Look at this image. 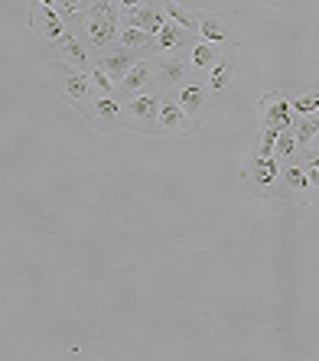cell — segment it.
<instances>
[{
	"mask_svg": "<svg viewBox=\"0 0 319 361\" xmlns=\"http://www.w3.org/2000/svg\"><path fill=\"white\" fill-rule=\"evenodd\" d=\"M121 4L118 0H92L82 23V39L92 52H104L121 39Z\"/></svg>",
	"mask_w": 319,
	"mask_h": 361,
	"instance_id": "1",
	"label": "cell"
},
{
	"mask_svg": "<svg viewBox=\"0 0 319 361\" xmlns=\"http://www.w3.org/2000/svg\"><path fill=\"white\" fill-rule=\"evenodd\" d=\"M56 85H59V92L66 94L72 104H76L78 111H85V104L95 98V82L88 72H82V68L68 66V62H62V66H56ZM88 114V111H85Z\"/></svg>",
	"mask_w": 319,
	"mask_h": 361,
	"instance_id": "2",
	"label": "cell"
},
{
	"mask_svg": "<svg viewBox=\"0 0 319 361\" xmlns=\"http://www.w3.org/2000/svg\"><path fill=\"white\" fill-rule=\"evenodd\" d=\"M160 104L163 98L160 94H134V98L124 104V127L131 130H153L160 127Z\"/></svg>",
	"mask_w": 319,
	"mask_h": 361,
	"instance_id": "3",
	"label": "cell"
},
{
	"mask_svg": "<svg viewBox=\"0 0 319 361\" xmlns=\"http://www.w3.org/2000/svg\"><path fill=\"white\" fill-rule=\"evenodd\" d=\"M167 23L169 17L163 10V4H153V0H147L143 7H134V10H121V26H131V30H147V33L157 36Z\"/></svg>",
	"mask_w": 319,
	"mask_h": 361,
	"instance_id": "4",
	"label": "cell"
},
{
	"mask_svg": "<svg viewBox=\"0 0 319 361\" xmlns=\"http://www.w3.org/2000/svg\"><path fill=\"white\" fill-rule=\"evenodd\" d=\"M241 176H244V183L251 185V189L267 192L277 179H284V173H280V160H277V157H251V160L244 163Z\"/></svg>",
	"mask_w": 319,
	"mask_h": 361,
	"instance_id": "5",
	"label": "cell"
},
{
	"mask_svg": "<svg viewBox=\"0 0 319 361\" xmlns=\"http://www.w3.org/2000/svg\"><path fill=\"white\" fill-rule=\"evenodd\" d=\"M140 59H147V56H140V52L127 49V46H121V42H118V49H104V52H98L95 66H101L111 78H114V82H121V78H124L127 72H131V66H134V62H140Z\"/></svg>",
	"mask_w": 319,
	"mask_h": 361,
	"instance_id": "6",
	"label": "cell"
},
{
	"mask_svg": "<svg viewBox=\"0 0 319 361\" xmlns=\"http://www.w3.org/2000/svg\"><path fill=\"white\" fill-rule=\"evenodd\" d=\"M153 72H157V85H160V88H163V92H169V88L183 85L186 72H189V62H186L179 52H163L160 59H153Z\"/></svg>",
	"mask_w": 319,
	"mask_h": 361,
	"instance_id": "7",
	"label": "cell"
},
{
	"mask_svg": "<svg viewBox=\"0 0 319 361\" xmlns=\"http://www.w3.org/2000/svg\"><path fill=\"white\" fill-rule=\"evenodd\" d=\"M30 26H33L40 36L56 39V42L66 36V20H62V13L56 7H49V4H40V7L30 10Z\"/></svg>",
	"mask_w": 319,
	"mask_h": 361,
	"instance_id": "8",
	"label": "cell"
},
{
	"mask_svg": "<svg viewBox=\"0 0 319 361\" xmlns=\"http://www.w3.org/2000/svg\"><path fill=\"white\" fill-rule=\"evenodd\" d=\"M88 118H92L101 130H114L118 124H124V104H118L114 94H95Z\"/></svg>",
	"mask_w": 319,
	"mask_h": 361,
	"instance_id": "9",
	"label": "cell"
},
{
	"mask_svg": "<svg viewBox=\"0 0 319 361\" xmlns=\"http://www.w3.org/2000/svg\"><path fill=\"white\" fill-rule=\"evenodd\" d=\"M157 82V72H153V62L150 59H140L131 66L124 78L118 82V94H127V98H134V94H143L147 92V85Z\"/></svg>",
	"mask_w": 319,
	"mask_h": 361,
	"instance_id": "10",
	"label": "cell"
},
{
	"mask_svg": "<svg viewBox=\"0 0 319 361\" xmlns=\"http://www.w3.org/2000/svg\"><path fill=\"white\" fill-rule=\"evenodd\" d=\"M59 52H62V62H68V66L82 68V72H88L92 66V49H88V42L78 39L72 30H66V36L59 39Z\"/></svg>",
	"mask_w": 319,
	"mask_h": 361,
	"instance_id": "11",
	"label": "cell"
},
{
	"mask_svg": "<svg viewBox=\"0 0 319 361\" xmlns=\"http://www.w3.org/2000/svg\"><path fill=\"white\" fill-rule=\"evenodd\" d=\"M209 85H202V82H189L183 85V92H179V104H183V111L189 114L193 121L205 118V111H209Z\"/></svg>",
	"mask_w": 319,
	"mask_h": 361,
	"instance_id": "12",
	"label": "cell"
},
{
	"mask_svg": "<svg viewBox=\"0 0 319 361\" xmlns=\"http://www.w3.org/2000/svg\"><path fill=\"white\" fill-rule=\"evenodd\" d=\"M160 127L163 130H176V134H193V118L183 111V104L173 98H167L160 104Z\"/></svg>",
	"mask_w": 319,
	"mask_h": 361,
	"instance_id": "13",
	"label": "cell"
},
{
	"mask_svg": "<svg viewBox=\"0 0 319 361\" xmlns=\"http://www.w3.org/2000/svg\"><path fill=\"white\" fill-rule=\"evenodd\" d=\"M260 124L277 127V130H290L294 127V104L284 98H264V118Z\"/></svg>",
	"mask_w": 319,
	"mask_h": 361,
	"instance_id": "14",
	"label": "cell"
},
{
	"mask_svg": "<svg viewBox=\"0 0 319 361\" xmlns=\"http://www.w3.org/2000/svg\"><path fill=\"white\" fill-rule=\"evenodd\" d=\"M189 33H193V30H186V26H179V23H173V20H169V23L157 33V52H176V49H183L186 42H189Z\"/></svg>",
	"mask_w": 319,
	"mask_h": 361,
	"instance_id": "15",
	"label": "cell"
},
{
	"mask_svg": "<svg viewBox=\"0 0 319 361\" xmlns=\"http://www.w3.org/2000/svg\"><path fill=\"white\" fill-rule=\"evenodd\" d=\"M118 42H121V46H127V49L140 52V56H147V52H157V36L147 33V30H131V26H124Z\"/></svg>",
	"mask_w": 319,
	"mask_h": 361,
	"instance_id": "16",
	"label": "cell"
},
{
	"mask_svg": "<svg viewBox=\"0 0 319 361\" xmlns=\"http://www.w3.org/2000/svg\"><path fill=\"white\" fill-rule=\"evenodd\" d=\"M316 134H319V114H300V121L294 124V137H296V143H300V150L313 147Z\"/></svg>",
	"mask_w": 319,
	"mask_h": 361,
	"instance_id": "17",
	"label": "cell"
},
{
	"mask_svg": "<svg viewBox=\"0 0 319 361\" xmlns=\"http://www.w3.org/2000/svg\"><path fill=\"white\" fill-rule=\"evenodd\" d=\"M160 4H163V10H167V17L173 20V23L186 26V30H199V17L189 13V10H183L176 0H160Z\"/></svg>",
	"mask_w": 319,
	"mask_h": 361,
	"instance_id": "18",
	"label": "cell"
},
{
	"mask_svg": "<svg viewBox=\"0 0 319 361\" xmlns=\"http://www.w3.org/2000/svg\"><path fill=\"white\" fill-rule=\"evenodd\" d=\"M231 72H235V59H225L222 66H212V75H209V88L215 94H222L231 82Z\"/></svg>",
	"mask_w": 319,
	"mask_h": 361,
	"instance_id": "19",
	"label": "cell"
},
{
	"mask_svg": "<svg viewBox=\"0 0 319 361\" xmlns=\"http://www.w3.org/2000/svg\"><path fill=\"white\" fill-rule=\"evenodd\" d=\"M199 33L209 42H225L228 39V26L219 17H199Z\"/></svg>",
	"mask_w": 319,
	"mask_h": 361,
	"instance_id": "20",
	"label": "cell"
},
{
	"mask_svg": "<svg viewBox=\"0 0 319 361\" xmlns=\"http://www.w3.org/2000/svg\"><path fill=\"white\" fill-rule=\"evenodd\" d=\"M277 137H280V130H277V127L260 124V137H258V147H254V157H274V147H277Z\"/></svg>",
	"mask_w": 319,
	"mask_h": 361,
	"instance_id": "21",
	"label": "cell"
},
{
	"mask_svg": "<svg viewBox=\"0 0 319 361\" xmlns=\"http://www.w3.org/2000/svg\"><path fill=\"white\" fill-rule=\"evenodd\" d=\"M215 56H219V52H215V42H195L193 46V66L195 68H209V66H215Z\"/></svg>",
	"mask_w": 319,
	"mask_h": 361,
	"instance_id": "22",
	"label": "cell"
},
{
	"mask_svg": "<svg viewBox=\"0 0 319 361\" xmlns=\"http://www.w3.org/2000/svg\"><path fill=\"white\" fill-rule=\"evenodd\" d=\"M296 147H300V143H296V137H294V127H290V130H280L277 147H274V157H277V160H290V157L296 153Z\"/></svg>",
	"mask_w": 319,
	"mask_h": 361,
	"instance_id": "23",
	"label": "cell"
},
{
	"mask_svg": "<svg viewBox=\"0 0 319 361\" xmlns=\"http://www.w3.org/2000/svg\"><path fill=\"white\" fill-rule=\"evenodd\" d=\"M92 82H95V92L98 94H114V98H118V82H114L101 66L92 68Z\"/></svg>",
	"mask_w": 319,
	"mask_h": 361,
	"instance_id": "24",
	"label": "cell"
},
{
	"mask_svg": "<svg viewBox=\"0 0 319 361\" xmlns=\"http://www.w3.org/2000/svg\"><path fill=\"white\" fill-rule=\"evenodd\" d=\"M290 104H294L296 114H316L319 111V92H306V94H300V98H294Z\"/></svg>",
	"mask_w": 319,
	"mask_h": 361,
	"instance_id": "25",
	"label": "cell"
},
{
	"mask_svg": "<svg viewBox=\"0 0 319 361\" xmlns=\"http://www.w3.org/2000/svg\"><path fill=\"white\" fill-rule=\"evenodd\" d=\"M284 183L290 189H310V176H306V169H296V166H287L284 169Z\"/></svg>",
	"mask_w": 319,
	"mask_h": 361,
	"instance_id": "26",
	"label": "cell"
},
{
	"mask_svg": "<svg viewBox=\"0 0 319 361\" xmlns=\"http://www.w3.org/2000/svg\"><path fill=\"white\" fill-rule=\"evenodd\" d=\"M121 4V10H134V7H143L147 0H118Z\"/></svg>",
	"mask_w": 319,
	"mask_h": 361,
	"instance_id": "27",
	"label": "cell"
},
{
	"mask_svg": "<svg viewBox=\"0 0 319 361\" xmlns=\"http://www.w3.org/2000/svg\"><path fill=\"white\" fill-rule=\"evenodd\" d=\"M313 150H319V134H316V140H313Z\"/></svg>",
	"mask_w": 319,
	"mask_h": 361,
	"instance_id": "28",
	"label": "cell"
},
{
	"mask_svg": "<svg viewBox=\"0 0 319 361\" xmlns=\"http://www.w3.org/2000/svg\"><path fill=\"white\" fill-rule=\"evenodd\" d=\"M316 114H319V111H316Z\"/></svg>",
	"mask_w": 319,
	"mask_h": 361,
	"instance_id": "29",
	"label": "cell"
}]
</instances>
